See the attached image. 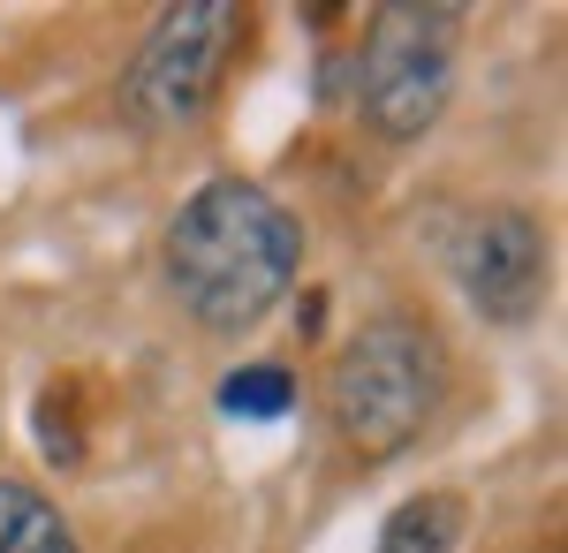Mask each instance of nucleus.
<instances>
[{
    "instance_id": "0eeeda50",
    "label": "nucleus",
    "mask_w": 568,
    "mask_h": 553,
    "mask_svg": "<svg viewBox=\"0 0 568 553\" xmlns=\"http://www.w3.org/2000/svg\"><path fill=\"white\" fill-rule=\"evenodd\" d=\"M455 531H463V501L455 493H417L387 515L379 553H455Z\"/></svg>"
},
{
    "instance_id": "423d86ee",
    "label": "nucleus",
    "mask_w": 568,
    "mask_h": 553,
    "mask_svg": "<svg viewBox=\"0 0 568 553\" xmlns=\"http://www.w3.org/2000/svg\"><path fill=\"white\" fill-rule=\"evenodd\" d=\"M0 553H84V546H77L69 515L53 509L45 493L0 477Z\"/></svg>"
},
{
    "instance_id": "f257e3e1",
    "label": "nucleus",
    "mask_w": 568,
    "mask_h": 553,
    "mask_svg": "<svg viewBox=\"0 0 568 553\" xmlns=\"http://www.w3.org/2000/svg\"><path fill=\"white\" fill-rule=\"evenodd\" d=\"M160 273H168V296L205 334H251L265 311L296 289L304 228L265 182L220 174V182L190 190L175 205L168 243H160Z\"/></svg>"
},
{
    "instance_id": "7ed1b4c3",
    "label": "nucleus",
    "mask_w": 568,
    "mask_h": 553,
    "mask_svg": "<svg viewBox=\"0 0 568 553\" xmlns=\"http://www.w3.org/2000/svg\"><path fill=\"white\" fill-rule=\"evenodd\" d=\"M455 53H463V8L439 0H387L372 8L356 46V107L387 144H417L455 99Z\"/></svg>"
},
{
    "instance_id": "f03ea898",
    "label": "nucleus",
    "mask_w": 568,
    "mask_h": 553,
    "mask_svg": "<svg viewBox=\"0 0 568 553\" xmlns=\"http://www.w3.org/2000/svg\"><path fill=\"white\" fill-rule=\"evenodd\" d=\"M439 394H447V356L439 334L409 311H379L349 334V349L326 372V410L334 432L349 440L364 463H394L417 432L433 425Z\"/></svg>"
},
{
    "instance_id": "1a4fd4ad",
    "label": "nucleus",
    "mask_w": 568,
    "mask_h": 553,
    "mask_svg": "<svg viewBox=\"0 0 568 553\" xmlns=\"http://www.w3.org/2000/svg\"><path fill=\"white\" fill-rule=\"evenodd\" d=\"M39 448L53 455V470L84 463V432H77V402H69V386H45V394H39Z\"/></svg>"
},
{
    "instance_id": "39448f33",
    "label": "nucleus",
    "mask_w": 568,
    "mask_h": 553,
    "mask_svg": "<svg viewBox=\"0 0 568 553\" xmlns=\"http://www.w3.org/2000/svg\"><path fill=\"white\" fill-rule=\"evenodd\" d=\"M447 273L493 326H524L546 303V228L524 205H478L447 235Z\"/></svg>"
},
{
    "instance_id": "20e7f679",
    "label": "nucleus",
    "mask_w": 568,
    "mask_h": 553,
    "mask_svg": "<svg viewBox=\"0 0 568 553\" xmlns=\"http://www.w3.org/2000/svg\"><path fill=\"white\" fill-rule=\"evenodd\" d=\"M235 39H243V8H227V0H182V8H168L144 31V46L130 53V69H122L114 114L130 129H190L213 107Z\"/></svg>"
},
{
    "instance_id": "6e6552de",
    "label": "nucleus",
    "mask_w": 568,
    "mask_h": 553,
    "mask_svg": "<svg viewBox=\"0 0 568 553\" xmlns=\"http://www.w3.org/2000/svg\"><path fill=\"white\" fill-rule=\"evenodd\" d=\"M220 410L243 418V425H265V418L296 410V380H288V364H235V372L220 380Z\"/></svg>"
}]
</instances>
